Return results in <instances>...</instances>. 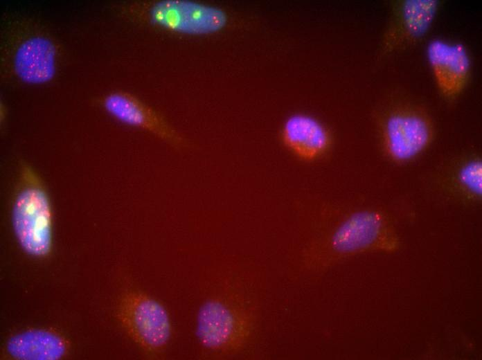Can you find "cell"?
Instances as JSON below:
<instances>
[{
	"label": "cell",
	"instance_id": "obj_9",
	"mask_svg": "<svg viewBox=\"0 0 482 360\" xmlns=\"http://www.w3.org/2000/svg\"><path fill=\"white\" fill-rule=\"evenodd\" d=\"M438 6L436 0H403L397 3L383 36V53L408 46L424 36L435 19Z\"/></svg>",
	"mask_w": 482,
	"mask_h": 360
},
{
	"label": "cell",
	"instance_id": "obj_2",
	"mask_svg": "<svg viewBox=\"0 0 482 360\" xmlns=\"http://www.w3.org/2000/svg\"><path fill=\"white\" fill-rule=\"evenodd\" d=\"M257 324L256 306L245 295L228 289L208 298L196 318V336L206 352L219 357L243 350Z\"/></svg>",
	"mask_w": 482,
	"mask_h": 360
},
{
	"label": "cell",
	"instance_id": "obj_10",
	"mask_svg": "<svg viewBox=\"0 0 482 360\" xmlns=\"http://www.w3.org/2000/svg\"><path fill=\"white\" fill-rule=\"evenodd\" d=\"M427 55L441 93L449 98L457 96L465 88L470 73V60L464 45L434 39L428 44Z\"/></svg>",
	"mask_w": 482,
	"mask_h": 360
},
{
	"label": "cell",
	"instance_id": "obj_6",
	"mask_svg": "<svg viewBox=\"0 0 482 360\" xmlns=\"http://www.w3.org/2000/svg\"><path fill=\"white\" fill-rule=\"evenodd\" d=\"M116 318L128 336L144 351L159 354L172 335V323L166 307L140 291L124 293L118 303Z\"/></svg>",
	"mask_w": 482,
	"mask_h": 360
},
{
	"label": "cell",
	"instance_id": "obj_4",
	"mask_svg": "<svg viewBox=\"0 0 482 360\" xmlns=\"http://www.w3.org/2000/svg\"><path fill=\"white\" fill-rule=\"evenodd\" d=\"M377 125L382 153L395 165L415 160L429 148L435 137L432 118L416 105L389 107L378 116Z\"/></svg>",
	"mask_w": 482,
	"mask_h": 360
},
{
	"label": "cell",
	"instance_id": "obj_1",
	"mask_svg": "<svg viewBox=\"0 0 482 360\" xmlns=\"http://www.w3.org/2000/svg\"><path fill=\"white\" fill-rule=\"evenodd\" d=\"M400 244L386 212L358 208L343 213L310 241L302 252L301 267L309 273L320 272L343 258L366 252L393 251Z\"/></svg>",
	"mask_w": 482,
	"mask_h": 360
},
{
	"label": "cell",
	"instance_id": "obj_7",
	"mask_svg": "<svg viewBox=\"0 0 482 360\" xmlns=\"http://www.w3.org/2000/svg\"><path fill=\"white\" fill-rule=\"evenodd\" d=\"M430 191L457 202L476 204L482 199V159L470 154L443 163L425 178Z\"/></svg>",
	"mask_w": 482,
	"mask_h": 360
},
{
	"label": "cell",
	"instance_id": "obj_13",
	"mask_svg": "<svg viewBox=\"0 0 482 360\" xmlns=\"http://www.w3.org/2000/svg\"><path fill=\"white\" fill-rule=\"evenodd\" d=\"M6 350L17 360H58L68 352L69 343L55 331L30 329L12 336Z\"/></svg>",
	"mask_w": 482,
	"mask_h": 360
},
{
	"label": "cell",
	"instance_id": "obj_8",
	"mask_svg": "<svg viewBox=\"0 0 482 360\" xmlns=\"http://www.w3.org/2000/svg\"><path fill=\"white\" fill-rule=\"evenodd\" d=\"M101 104L107 113L125 125L145 130L176 149L190 146L188 139L161 113L128 92H111Z\"/></svg>",
	"mask_w": 482,
	"mask_h": 360
},
{
	"label": "cell",
	"instance_id": "obj_11",
	"mask_svg": "<svg viewBox=\"0 0 482 360\" xmlns=\"http://www.w3.org/2000/svg\"><path fill=\"white\" fill-rule=\"evenodd\" d=\"M285 147L304 161L323 157L332 144L328 127L315 117L306 114H294L285 120L280 133Z\"/></svg>",
	"mask_w": 482,
	"mask_h": 360
},
{
	"label": "cell",
	"instance_id": "obj_12",
	"mask_svg": "<svg viewBox=\"0 0 482 360\" xmlns=\"http://www.w3.org/2000/svg\"><path fill=\"white\" fill-rule=\"evenodd\" d=\"M55 44L43 35H33L22 41L13 56V70L23 82L38 85L51 81L57 70Z\"/></svg>",
	"mask_w": 482,
	"mask_h": 360
},
{
	"label": "cell",
	"instance_id": "obj_5",
	"mask_svg": "<svg viewBox=\"0 0 482 360\" xmlns=\"http://www.w3.org/2000/svg\"><path fill=\"white\" fill-rule=\"evenodd\" d=\"M132 17L170 33L203 35L226 27L229 15L222 8L188 0H159L128 6Z\"/></svg>",
	"mask_w": 482,
	"mask_h": 360
},
{
	"label": "cell",
	"instance_id": "obj_3",
	"mask_svg": "<svg viewBox=\"0 0 482 360\" xmlns=\"http://www.w3.org/2000/svg\"><path fill=\"white\" fill-rule=\"evenodd\" d=\"M12 209L16 238L27 254L48 256L53 248V212L46 186L28 163L20 167L19 179Z\"/></svg>",
	"mask_w": 482,
	"mask_h": 360
}]
</instances>
